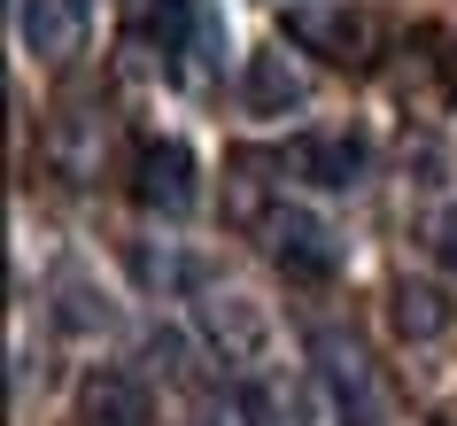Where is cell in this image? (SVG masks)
<instances>
[{"label": "cell", "instance_id": "8", "mask_svg": "<svg viewBox=\"0 0 457 426\" xmlns=\"http://www.w3.org/2000/svg\"><path fill=\"white\" fill-rule=\"evenodd\" d=\"M387 318H395L403 341H442V333L457 326V303L442 287H427V280H395L387 287Z\"/></svg>", "mask_w": 457, "mask_h": 426}, {"label": "cell", "instance_id": "5", "mask_svg": "<svg viewBox=\"0 0 457 426\" xmlns=\"http://www.w3.org/2000/svg\"><path fill=\"white\" fill-rule=\"evenodd\" d=\"M132 194H140L147 210H163V217H187L194 210V155L179 140H147L140 155H132Z\"/></svg>", "mask_w": 457, "mask_h": 426}, {"label": "cell", "instance_id": "13", "mask_svg": "<svg viewBox=\"0 0 457 426\" xmlns=\"http://www.w3.org/2000/svg\"><path fill=\"white\" fill-rule=\"evenodd\" d=\"M62 326H78V333H86V326H109V310H94V295H86V287H62Z\"/></svg>", "mask_w": 457, "mask_h": 426}, {"label": "cell", "instance_id": "3", "mask_svg": "<svg viewBox=\"0 0 457 426\" xmlns=\"http://www.w3.org/2000/svg\"><path fill=\"white\" fill-rule=\"evenodd\" d=\"M256 233H264L271 263H279V271H295V280H326V271L341 263L334 225H326V217H311V210H287V202H279V210H271Z\"/></svg>", "mask_w": 457, "mask_h": 426}, {"label": "cell", "instance_id": "12", "mask_svg": "<svg viewBox=\"0 0 457 426\" xmlns=\"http://www.w3.org/2000/svg\"><path fill=\"white\" fill-rule=\"evenodd\" d=\"M241 419L248 426H311V403H303V388L279 372H248L241 388Z\"/></svg>", "mask_w": 457, "mask_h": 426}, {"label": "cell", "instance_id": "9", "mask_svg": "<svg viewBox=\"0 0 457 426\" xmlns=\"http://www.w3.org/2000/svg\"><path fill=\"white\" fill-rule=\"evenodd\" d=\"M78 419L86 426H155V411H147V388L132 372H94L86 396H78Z\"/></svg>", "mask_w": 457, "mask_h": 426}, {"label": "cell", "instance_id": "14", "mask_svg": "<svg viewBox=\"0 0 457 426\" xmlns=\"http://www.w3.org/2000/svg\"><path fill=\"white\" fill-rule=\"evenodd\" d=\"M434 248H442V263L457 271V210H442V217H434Z\"/></svg>", "mask_w": 457, "mask_h": 426}, {"label": "cell", "instance_id": "11", "mask_svg": "<svg viewBox=\"0 0 457 426\" xmlns=\"http://www.w3.org/2000/svg\"><path fill=\"white\" fill-rule=\"evenodd\" d=\"M311 349H318V364H326V380H334V396L357 403V419L372 426V364H364V349H357V341H341V333H318Z\"/></svg>", "mask_w": 457, "mask_h": 426}, {"label": "cell", "instance_id": "4", "mask_svg": "<svg viewBox=\"0 0 457 426\" xmlns=\"http://www.w3.org/2000/svg\"><path fill=\"white\" fill-rule=\"evenodd\" d=\"M287 171L295 179H311V187H364V171H372V147L357 140V132H303V140L287 147Z\"/></svg>", "mask_w": 457, "mask_h": 426}, {"label": "cell", "instance_id": "2", "mask_svg": "<svg viewBox=\"0 0 457 426\" xmlns=\"http://www.w3.org/2000/svg\"><path fill=\"white\" fill-rule=\"evenodd\" d=\"M202 333H210V349L225 356V364H241V372H264L271 349H279L264 303H248V295H202Z\"/></svg>", "mask_w": 457, "mask_h": 426}, {"label": "cell", "instance_id": "1", "mask_svg": "<svg viewBox=\"0 0 457 426\" xmlns=\"http://www.w3.org/2000/svg\"><path fill=\"white\" fill-rule=\"evenodd\" d=\"M279 31L303 54H326L341 71H372L380 63V16L357 8V0H295L287 16H279Z\"/></svg>", "mask_w": 457, "mask_h": 426}, {"label": "cell", "instance_id": "6", "mask_svg": "<svg viewBox=\"0 0 457 426\" xmlns=\"http://www.w3.org/2000/svg\"><path fill=\"white\" fill-rule=\"evenodd\" d=\"M395 94H403L411 109H450V94H457V54H450V39H442V31H419V39L403 47Z\"/></svg>", "mask_w": 457, "mask_h": 426}, {"label": "cell", "instance_id": "10", "mask_svg": "<svg viewBox=\"0 0 457 426\" xmlns=\"http://www.w3.org/2000/svg\"><path fill=\"white\" fill-rule=\"evenodd\" d=\"M303 94H311V78L295 71L287 54H248L241 101L256 109V117H287V109H303Z\"/></svg>", "mask_w": 457, "mask_h": 426}, {"label": "cell", "instance_id": "7", "mask_svg": "<svg viewBox=\"0 0 457 426\" xmlns=\"http://www.w3.org/2000/svg\"><path fill=\"white\" fill-rule=\"evenodd\" d=\"M86 24H94V0H24V47L47 63H71L86 47Z\"/></svg>", "mask_w": 457, "mask_h": 426}]
</instances>
